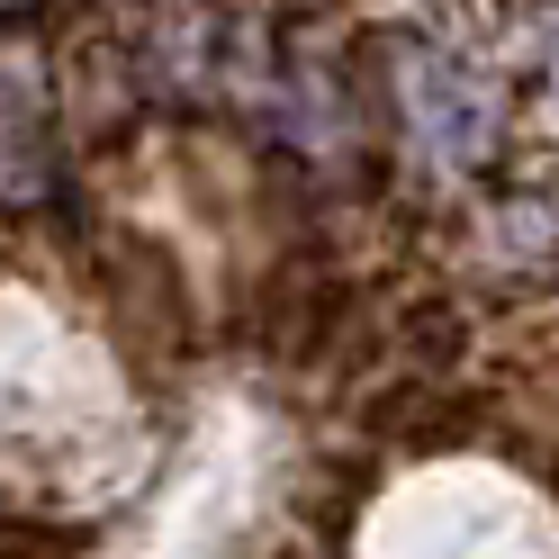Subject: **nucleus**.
<instances>
[{"mask_svg":"<svg viewBox=\"0 0 559 559\" xmlns=\"http://www.w3.org/2000/svg\"><path fill=\"white\" fill-rule=\"evenodd\" d=\"M19 19L27 10H0V217H27L55 190V73Z\"/></svg>","mask_w":559,"mask_h":559,"instance_id":"obj_2","label":"nucleus"},{"mask_svg":"<svg viewBox=\"0 0 559 559\" xmlns=\"http://www.w3.org/2000/svg\"><path fill=\"white\" fill-rule=\"evenodd\" d=\"M497 253H506V262H550V253H559V207L533 199V190H523V199H497Z\"/></svg>","mask_w":559,"mask_h":559,"instance_id":"obj_6","label":"nucleus"},{"mask_svg":"<svg viewBox=\"0 0 559 559\" xmlns=\"http://www.w3.org/2000/svg\"><path fill=\"white\" fill-rule=\"evenodd\" d=\"M397 82H406L397 91L406 127L425 135L442 163H487V154H497V99H487V82L469 73V63H451L433 46H406Z\"/></svg>","mask_w":559,"mask_h":559,"instance_id":"obj_3","label":"nucleus"},{"mask_svg":"<svg viewBox=\"0 0 559 559\" xmlns=\"http://www.w3.org/2000/svg\"><path fill=\"white\" fill-rule=\"evenodd\" d=\"M91 280H99V307L135 334V343H163V353H190L199 334V298H190V271L163 235L145 226H91Z\"/></svg>","mask_w":559,"mask_h":559,"instance_id":"obj_1","label":"nucleus"},{"mask_svg":"<svg viewBox=\"0 0 559 559\" xmlns=\"http://www.w3.org/2000/svg\"><path fill=\"white\" fill-rule=\"evenodd\" d=\"M370 433L389 451H406V461H442V451H469L497 433V397L451 389L433 370H397V389L370 397Z\"/></svg>","mask_w":559,"mask_h":559,"instance_id":"obj_4","label":"nucleus"},{"mask_svg":"<svg viewBox=\"0 0 559 559\" xmlns=\"http://www.w3.org/2000/svg\"><path fill=\"white\" fill-rule=\"evenodd\" d=\"M389 353H397V370H433V379H451V370L469 361V307H451V298H415V307H397Z\"/></svg>","mask_w":559,"mask_h":559,"instance_id":"obj_5","label":"nucleus"}]
</instances>
